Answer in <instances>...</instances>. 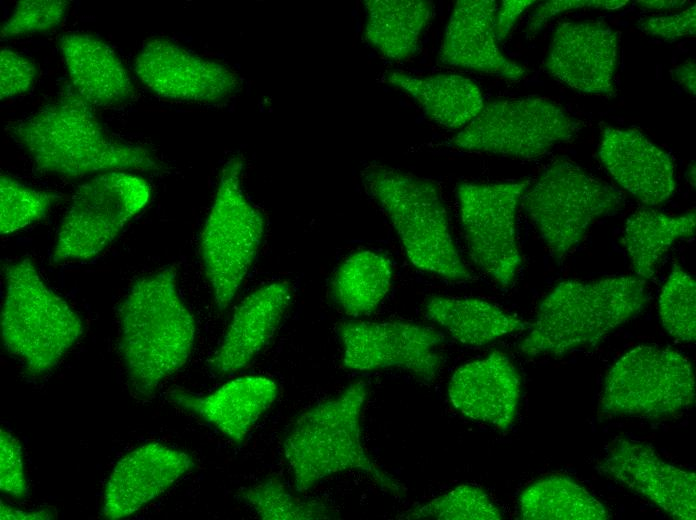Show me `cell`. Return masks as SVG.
I'll return each mask as SVG.
<instances>
[{
    "label": "cell",
    "mask_w": 696,
    "mask_h": 520,
    "mask_svg": "<svg viewBox=\"0 0 696 520\" xmlns=\"http://www.w3.org/2000/svg\"><path fill=\"white\" fill-rule=\"evenodd\" d=\"M195 319L167 266L138 279L119 308V349L133 390L152 396L189 359Z\"/></svg>",
    "instance_id": "obj_1"
},
{
    "label": "cell",
    "mask_w": 696,
    "mask_h": 520,
    "mask_svg": "<svg viewBox=\"0 0 696 520\" xmlns=\"http://www.w3.org/2000/svg\"><path fill=\"white\" fill-rule=\"evenodd\" d=\"M93 108L70 87L58 99L15 124L12 133L45 173L79 178L96 172L160 168L148 148L108 135Z\"/></svg>",
    "instance_id": "obj_2"
},
{
    "label": "cell",
    "mask_w": 696,
    "mask_h": 520,
    "mask_svg": "<svg viewBox=\"0 0 696 520\" xmlns=\"http://www.w3.org/2000/svg\"><path fill=\"white\" fill-rule=\"evenodd\" d=\"M368 392L365 382H353L304 411L288 429L283 454L298 493L331 475L359 471L382 490L395 496L405 494L404 485L384 471L363 445L361 422Z\"/></svg>",
    "instance_id": "obj_3"
},
{
    "label": "cell",
    "mask_w": 696,
    "mask_h": 520,
    "mask_svg": "<svg viewBox=\"0 0 696 520\" xmlns=\"http://www.w3.org/2000/svg\"><path fill=\"white\" fill-rule=\"evenodd\" d=\"M645 282L636 276L560 282L539 304L519 350L529 357L560 356L598 343L643 310Z\"/></svg>",
    "instance_id": "obj_4"
},
{
    "label": "cell",
    "mask_w": 696,
    "mask_h": 520,
    "mask_svg": "<svg viewBox=\"0 0 696 520\" xmlns=\"http://www.w3.org/2000/svg\"><path fill=\"white\" fill-rule=\"evenodd\" d=\"M362 181L387 215L414 267L452 281L472 278L433 181L383 165L366 167Z\"/></svg>",
    "instance_id": "obj_5"
},
{
    "label": "cell",
    "mask_w": 696,
    "mask_h": 520,
    "mask_svg": "<svg viewBox=\"0 0 696 520\" xmlns=\"http://www.w3.org/2000/svg\"><path fill=\"white\" fill-rule=\"evenodd\" d=\"M4 284L0 317L3 345L30 373H46L78 341L83 333L82 320L45 284L29 258L5 266Z\"/></svg>",
    "instance_id": "obj_6"
},
{
    "label": "cell",
    "mask_w": 696,
    "mask_h": 520,
    "mask_svg": "<svg viewBox=\"0 0 696 520\" xmlns=\"http://www.w3.org/2000/svg\"><path fill=\"white\" fill-rule=\"evenodd\" d=\"M524 208L549 254L565 259L591 224L621 210L624 194L567 158H557L527 188Z\"/></svg>",
    "instance_id": "obj_7"
},
{
    "label": "cell",
    "mask_w": 696,
    "mask_h": 520,
    "mask_svg": "<svg viewBox=\"0 0 696 520\" xmlns=\"http://www.w3.org/2000/svg\"><path fill=\"white\" fill-rule=\"evenodd\" d=\"M242 168L240 157H232L224 164L200 237L204 272L219 310L226 309L235 298L257 256L265 230L261 212L243 192Z\"/></svg>",
    "instance_id": "obj_8"
},
{
    "label": "cell",
    "mask_w": 696,
    "mask_h": 520,
    "mask_svg": "<svg viewBox=\"0 0 696 520\" xmlns=\"http://www.w3.org/2000/svg\"><path fill=\"white\" fill-rule=\"evenodd\" d=\"M695 399V377L687 358L670 348L640 345L607 372L600 413L658 419L675 415Z\"/></svg>",
    "instance_id": "obj_9"
},
{
    "label": "cell",
    "mask_w": 696,
    "mask_h": 520,
    "mask_svg": "<svg viewBox=\"0 0 696 520\" xmlns=\"http://www.w3.org/2000/svg\"><path fill=\"white\" fill-rule=\"evenodd\" d=\"M581 127L580 121L547 98L500 99L484 104L451 145L467 152L533 159L571 141Z\"/></svg>",
    "instance_id": "obj_10"
},
{
    "label": "cell",
    "mask_w": 696,
    "mask_h": 520,
    "mask_svg": "<svg viewBox=\"0 0 696 520\" xmlns=\"http://www.w3.org/2000/svg\"><path fill=\"white\" fill-rule=\"evenodd\" d=\"M150 194L143 178L125 171L101 173L80 185L59 227L52 260L94 258L147 205Z\"/></svg>",
    "instance_id": "obj_11"
},
{
    "label": "cell",
    "mask_w": 696,
    "mask_h": 520,
    "mask_svg": "<svg viewBox=\"0 0 696 520\" xmlns=\"http://www.w3.org/2000/svg\"><path fill=\"white\" fill-rule=\"evenodd\" d=\"M528 180L463 182L456 197L464 238L472 261L502 287L510 286L521 264L516 215Z\"/></svg>",
    "instance_id": "obj_12"
},
{
    "label": "cell",
    "mask_w": 696,
    "mask_h": 520,
    "mask_svg": "<svg viewBox=\"0 0 696 520\" xmlns=\"http://www.w3.org/2000/svg\"><path fill=\"white\" fill-rule=\"evenodd\" d=\"M343 365L355 371L399 368L423 382L437 377L445 337L439 331L407 321L350 320L339 324Z\"/></svg>",
    "instance_id": "obj_13"
},
{
    "label": "cell",
    "mask_w": 696,
    "mask_h": 520,
    "mask_svg": "<svg viewBox=\"0 0 696 520\" xmlns=\"http://www.w3.org/2000/svg\"><path fill=\"white\" fill-rule=\"evenodd\" d=\"M134 71L150 91L176 101L218 103L239 86L237 74L226 65L163 37L143 44L135 57Z\"/></svg>",
    "instance_id": "obj_14"
},
{
    "label": "cell",
    "mask_w": 696,
    "mask_h": 520,
    "mask_svg": "<svg viewBox=\"0 0 696 520\" xmlns=\"http://www.w3.org/2000/svg\"><path fill=\"white\" fill-rule=\"evenodd\" d=\"M603 475L679 520L696 518V475L664 460L648 443L616 438L599 465Z\"/></svg>",
    "instance_id": "obj_15"
},
{
    "label": "cell",
    "mask_w": 696,
    "mask_h": 520,
    "mask_svg": "<svg viewBox=\"0 0 696 520\" xmlns=\"http://www.w3.org/2000/svg\"><path fill=\"white\" fill-rule=\"evenodd\" d=\"M619 33L604 22H565L555 30L545 59L550 76L585 94H615Z\"/></svg>",
    "instance_id": "obj_16"
},
{
    "label": "cell",
    "mask_w": 696,
    "mask_h": 520,
    "mask_svg": "<svg viewBox=\"0 0 696 520\" xmlns=\"http://www.w3.org/2000/svg\"><path fill=\"white\" fill-rule=\"evenodd\" d=\"M195 466L192 457L175 448L143 444L115 464L106 482L102 514L116 520L135 514Z\"/></svg>",
    "instance_id": "obj_17"
},
{
    "label": "cell",
    "mask_w": 696,
    "mask_h": 520,
    "mask_svg": "<svg viewBox=\"0 0 696 520\" xmlns=\"http://www.w3.org/2000/svg\"><path fill=\"white\" fill-rule=\"evenodd\" d=\"M451 405L462 415L499 430L515 421L521 378L507 355L494 351L458 367L448 383Z\"/></svg>",
    "instance_id": "obj_18"
},
{
    "label": "cell",
    "mask_w": 696,
    "mask_h": 520,
    "mask_svg": "<svg viewBox=\"0 0 696 520\" xmlns=\"http://www.w3.org/2000/svg\"><path fill=\"white\" fill-rule=\"evenodd\" d=\"M598 154L611 177L642 203L656 206L673 195L669 155L638 130L605 126Z\"/></svg>",
    "instance_id": "obj_19"
},
{
    "label": "cell",
    "mask_w": 696,
    "mask_h": 520,
    "mask_svg": "<svg viewBox=\"0 0 696 520\" xmlns=\"http://www.w3.org/2000/svg\"><path fill=\"white\" fill-rule=\"evenodd\" d=\"M497 4L492 0H459L449 17L439 51L446 65L519 81L526 69L507 58L497 45Z\"/></svg>",
    "instance_id": "obj_20"
},
{
    "label": "cell",
    "mask_w": 696,
    "mask_h": 520,
    "mask_svg": "<svg viewBox=\"0 0 696 520\" xmlns=\"http://www.w3.org/2000/svg\"><path fill=\"white\" fill-rule=\"evenodd\" d=\"M292 293L286 282H272L250 293L235 308L222 341L209 360L218 374L247 368L276 332Z\"/></svg>",
    "instance_id": "obj_21"
},
{
    "label": "cell",
    "mask_w": 696,
    "mask_h": 520,
    "mask_svg": "<svg viewBox=\"0 0 696 520\" xmlns=\"http://www.w3.org/2000/svg\"><path fill=\"white\" fill-rule=\"evenodd\" d=\"M276 382L265 376H244L226 382L213 392L198 396L183 391L171 400L213 425L235 444H241L278 396Z\"/></svg>",
    "instance_id": "obj_22"
},
{
    "label": "cell",
    "mask_w": 696,
    "mask_h": 520,
    "mask_svg": "<svg viewBox=\"0 0 696 520\" xmlns=\"http://www.w3.org/2000/svg\"><path fill=\"white\" fill-rule=\"evenodd\" d=\"M71 89L92 107L122 104L135 92L130 74L115 51L86 33L65 34L59 40Z\"/></svg>",
    "instance_id": "obj_23"
},
{
    "label": "cell",
    "mask_w": 696,
    "mask_h": 520,
    "mask_svg": "<svg viewBox=\"0 0 696 520\" xmlns=\"http://www.w3.org/2000/svg\"><path fill=\"white\" fill-rule=\"evenodd\" d=\"M386 81L412 97L432 122L447 129L464 128L484 106L480 88L460 75L416 76L392 71Z\"/></svg>",
    "instance_id": "obj_24"
},
{
    "label": "cell",
    "mask_w": 696,
    "mask_h": 520,
    "mask_svg": "<svg viewBox=\"0 0 696 520\" xmlns=\"http://www.w3.org/2000/svg\"><path fill=\"white\" fill-rule=\"evenodd\" d=\"M426 318L452 339L472 347L527 330L529 324L497 305L474 297L434 295L424 302Z\"/></svg>",
    "instance_id": "obj_25"
},
{
    "label": "cell",
    "mask_w": 696,
    "mask_h": 520,
    "mask_svg": "<svg viewBox=\"0 0 696 520\" xmlns=\"http://www.w3.org/2000/svg\"><path fill=\"white\" fill-rule=\"evenodd\" d=\"M366 7V40L386 58L403 61L418 51L433 4L425 0H370Z\"/></svg>",
    "instance_id": "obj_26"
},
{
    "label": "cell",
    "mask_w": 696,
    "mask_h": 520,
    "mask_svg": "<svg viewBox=\"0 0 696 520\" xmlns=\"http://www.w3.org/2000/svg\"><path fill=\"white\" fill-rule=\"evenodd\" d=\"M695 211L671 216L652 208H640L624 225L622 243L636 277L652 278L667 251L679 240L695 233Z\"/></svg>",
    "instance_id": "obj_27"
},
{
    "label": "cell",
    "mask_w": 696,
    "mask_h": 520,
    "mask_svg": "<svg viewBox=\"0 0 696 520\" xmlns=\"http://www.w3.org/2000/svg\"><path fill=\"white\" fill-rule=\"evenodd\" d=\"M525 520H606L607 508L571 477L551 474L528 485L519 497Z\"/></svg>",
    "instance_id": "obj_28"
},
{
    "label": "cell",
    "mask_w": 696,
    "mask_h": 520,
    "mask_svg": "<svg viewBox=\"0 0 696 520\" xmlns=\"http://www.w3.org/2000/svg\"><path fill=\"white\" fill-rule=\"evenodd\" d=\"M393 278L392 263L385 255L362 250L348 256L336 270L331 293L347 315L373 312L388 293Z\"/></svg>",
    "instance_id": "obj_29"
},
{
    "label": "cell",
    "mask_w": 696,
    "mask_h": 520,
    "mask_svg": "<svg viewBox=\"0 0 696 520\" xmlns=\"http://www.w3.org/2000/svg\"><path fill=\"white\" fill-rule=\"evenodd\" d=\"M239 497L263 520L337 518V513L324 502L294 495L278 476L267 477L244 488Z\"/></svg>",
    "instance_id": "obj_30"
},
{
    "label": "cell",
    "mask_w": 696,
    "mask_h": 520,
    "mask_svg": "<svg viewBox=\"0 0 696 520\" xmlns=\"http://www.w3.org/2000/svg\"><path fill=\"white\" fill-rule=\"evenodd\" d=\"M401 519L437 520H499L502 514L481 488L461 484L453 489L407 510Z\"/></svg>",
    "instance_id": "obj_31"
},
{
    "label": "cell",
    "mask_w": 696,
    "mask_h": 520,
    "mask_svg": "<svg viewBox=\"0 0 696 520\" xmlns=\"http://www.w3.org/2000/svg\"><path fill=\"white\" fill-rule=\"evenodd\" d=\"M659 315L665 330L676 340L696 339V283L675 264L659 296Z\"/></svg>",
    "instance_id": "obj_32"
},
{
    "label": "cell",
    "mask_w": 696,
    "mask_h": 520,
    "mask_svg": "<svg viewBox=\"0 0 696 520\" xmlns=\"http://www.w3.org/2000/svg\"><path fill=\"white\" fill-rule=\"evenodd\" d=\"M61 196L28 187L8 175L0 178V232L14 233L39 220Z\"/></svg>",
    "instance_id": "obj_33"
},
{
    "label": "cell",
    "mask_w": 696,
    "mask_h": 520,
    "mask_svg": "<svg viewBox=\"0 0 696 520\" xmlns=\"http://www.w3.org/2000/svg\"><path fill=\"white\" fill-rule=\"evenodd\" d=\"M68 7L69 2L63 0L18 1L1 27V39L53 30L63 20Z\"/></svg>",
    "instance_id": "obj_34"
},
{
    "label": "cell",
    "mask_w": 696,
    "mask_h": 520,
    "mask_svg": "<svg viewBox=\"0 0 696 520\" xmlns=\"http://www.w3.org/2000/svg\"><path fill=\"white\" fill-rule=\"evenodd\" d=\"M0 488L15 499L28 495L24 473L23 452L19 440L7 431L0 436Z\"/></svg>",
    "instance_id": "obj_35"
},
{
    "label": "cell",
    "mask_w": 696,
    "mask_h": 520,
    "mask_svg": "<svg viewBox=\"0 0 696 520\" xmlns=\"http://www.w3.org/2000/svg\"><path fill=\"white\" fill-rule=\"evenodd\" d=\"M36 77L32 60L4 48L0 52V98L7 99L27 92Z\"/></svg>",
    "instance_id": "obj_36"
},
{
    "label": "cell",
    "mask_w": 696,
    "mask_h": 520,
    "mask_svg": "<svg viewBox=\"0 0 696 520\" xmlns=\"http://www.w3.org/2000/svg\"><path fill=\"white\" fill-rule=\"evenodd\" d=\"M638 28L644 34L666 41H675L696 34V6L675 14L642 19Z\"/></svg>",
    "instance_id": "obj_37"
},
{
    "label": "cell",
    "mask_w": 696,
    "mask_h": 520,
    "mask_svg": "<svg viewBox=\"0 0 696 520\" xmlns=\"http://www.w3.org/2000/svg\"><path fill=\"white\" fill-rule=\"evenodd\" d=\"M627 0H552L544 2L536 7L530 15L527 35L533 37L555 16L569 10L579 8H594L615 10L625 6Z\"/></svg>",
    "instance_id": "obj_38"
},
{
    "label": "cell",
    "mask_w": 696,
    "mask_h": 520,
    "mask_svg": "<svg viewBox=\"0 0 696 520\" xmlns=\"http://www.w3.org/2000/svg\"><path fill=\"white\" fill-rule=\"evenodd\" d=\"M535 1L532 0H506L503 1L496 13L497 40L505 39L513 29L521 14Z\"/></svg>",
    "instance_id": "obj_39"
},
{
    "label": "cell",
    "mask_w": 696,
    "mask_h": 520,
    "mask_svg": "<svg viewBox=\"0 0 696 520\" xmlns=\"http://www.w3.org/2000/svg\"><path fill=\"white\" fill-rule=\"evenodd\" d=\"M695 62L689 59L681 65L675 66L670 70L672 79L692 96L696 92Z\"/></svg>",
    "instance_id": "obj_40"
},
{
    "label": "cell",
    "mask_w": 696,
    "mask_h": 520,
    "mask_svg": "<svg viewBox=\"0 0 696 520\" xmlns=\"http://www.w3.org/2000/svg\"><path fill=\"white\" fill-rule=\"evenodd\" d=\"M1 519H51L52 514L47 510L23 511L15 509L3 502L0 508Z\"/></svg>",
    "instance_id": "obj_41"
},
{
    "label": "cell",
    "mask_w": 696,
    "mask_h": 520,
    "mask_svg": "<svg viewBox=\"0 0 696 520\" xmlns=\"http://www.w3.org/2000/svg\"><path fill=\"white\" fill-rule=\"evenodd\" d=\"M689 3L688 1H668V0H661V1H637V4L641 7L644 8H653V9H673V8H681L687 5Z\"/></svg>",
    "instance_id": "obj_42"
},
{
    "label": "cell",
    "mask_w": 696,
    "mask_h": 520,
    "mask_svg": "<svg viewBox=\"0 0 696 520\" xmlns=\"http://www.w3.org/2000/svg\"><path fill=\"white\" fill-rule=\"evenodd\" d=\"M688 180L690 181L692 187H695V166L694 164L690 167L688 171Z\"/></svg>",
    "instance_id": "obj_43"
}]
</instances>
